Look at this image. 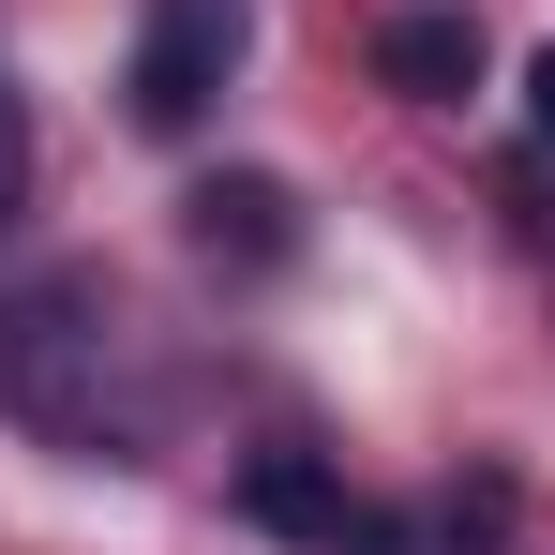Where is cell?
<instances>
[{"mask_svg": "<svg viewBox=\"0 0 555 555\" xmlns=\"http://www.w3.org/2000/svg\"><path fill=\"white\" fill-rule=\"evenodd\" d=\"M241 511H256V526H285V541H346V495H331V465H300V451H256L241 465Z\"/></svg>", "mask_w": 555, "mask_h": 555, "instance_id": "5", "label": "cell"}, {"mask_svg": "<svg viewBox=\"0 0 555 555\" xmlns=\"http://www.w3.org/2000/svg\"><path fill=\"white\" fill-rule=\"evenodd\" d=\"M375 76L421 91V105H465L480 91V15H451V0H436V15H390V30H375Z\"/></svg>", "mask_w": 555, "mask_h": 555, "instance_id": "3", "label": "cell"}, {"mask_svg": "<svg viewBox=\"0 0 555 555\" xmlns=\"http://www.w3.org/2000/svg\"><path fill=\"white\" fill-rule=\"evenodd\" d=\"M241 46H256V0H151V15H135V61H120L135 120H151V135H195L210 91L241 76Z\"/></svg>", "mask_w": 555, "mask_h": 555, "instance_id": "2", "label": "cell"}, {"mask_svg": "<svg viewBox=\"0 0 555 555\" xmlns=\"http://www.w3.org/2000/svg\"><path fill=\"white\" fill-rule=\"evenodd\" d=\"M0 405L61 451H135V405H120V346L76 285H30L0 300Z\"/></svg>", "mask_w": 555, "mask_h": 555, "instance_id": "1", "label": "cell"}, {"mask_svg": "<svg viewBox=\"0 0 555 555\" xmlns=\"http://www.w3.org/2000/svg\"><path fill=\"white\" fill-rule=\"evenodd\" d=\"M195 256H241V271H271L285 241H300V210H285V181H195Z\"/></svg>", "mask_w": 555, "mask_h": 555, "instance_id": "4", "label": "cell"}, {"mask_svg": "<svg viewBox=\"0 0 555 555\" xmlns=\"http://www.w3.org/2000/svg\"><path fill=\"white\" fill-rule=\"evenodd\" d=\"M30 210V105H15V76H0V225Z\"/></svg>", "mask_w": 555, "mask_h": 555, "instance_id": "6", "label": "cell"}, {"mask_svg": "<svg viewBox=\"0 0 555 555\" xmlns=\"http://www.w3.org/2000/svg\"><path fill=\"white\" fill-rule=\"evenodd\" d=\"M526 120H541V151H555V46L526 61Z\"/></svg>", "mask_w": 555, "mask_h": 555, "instance_id": "7", "label": "cell"}]
</instances>
